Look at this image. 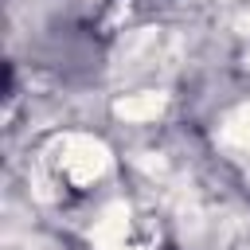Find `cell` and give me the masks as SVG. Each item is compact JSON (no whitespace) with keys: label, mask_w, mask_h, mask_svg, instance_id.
<instances>
[{"label":"cell","mask_w":250,"mask_h":250,"mask_svg":"<svg viewBox=\"0 0 250 250\" xmlns=\"http://www.w3.org/2000/svg\"><path fill=\"white\" fill-rule=\"evenodd\" d=\"M105 168H109V148L102 141L82 137V133H74V137L62 141V148H59V172H62L66 184L90 188L94 180L105 176Z\"/></svg>","instance_id":"6da1fadb"},{"label":"cell","mask_w":250,"mask_h":250,"mask_svg":"<svg viewBox=\"0 0 250 250\" xmlns=\"http://www.w3.org/2000/svg\"><path fill=\"white\" fill-rule=\"evenodd\" d=\"M94 250H145V242L137 238V219L129 203H109L102 211V219L90 230Z\"/></svg>","instance_id":"7a4b0ae2"},{"label":"cell","mask_w":250,"mask_h":250,"mask_svg":"<svg viewBox=\"0 0 250 250\" xmlns=\"http://www.w3.org/2000/svg\"><path fill=\"white\" fill-rule=\"evenodd\" d=\"M164 105H168L164 94L145 90V94H129V98H121V102L113 105V113L125 117V121H156V117L164 113Z\"/></svg>","instance_id":"3957f363"},{"label":"cell","mask_w":250,"mask_h":250,"mask_svg":"<svg viewBox=\"0 0 250 250\" xmlns=\"http://www.w3.org/2000/svg\"><path fill=\"white\" fill-rule=\"evenodd\" d=\"M223 137L234 141V145H246V148H250V102H242L238 109L227 113V121H223Z\"/></svg>","instance_id":"277c9868"}]
</instances>
